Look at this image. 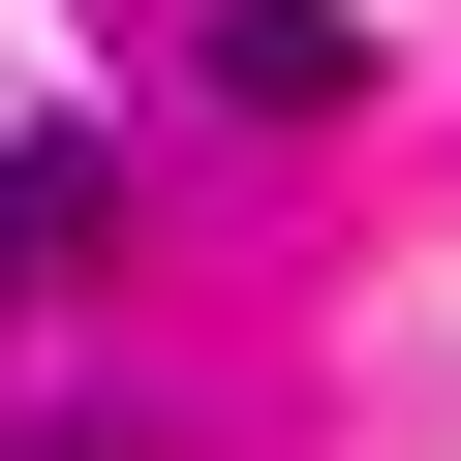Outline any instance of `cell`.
I'll return each instance as SVG.
<instances>
[{
    "label": "cell",
    "mask_w": 461,
    "mask_h": 461,
    "mask_svg": "<svg viewBox=\"0 0 461 461\" xmlns=\"http://www.w3.org/2000/svg\"><path fill=\"white\" fill-rule=\"evenodd\" d=\"M93 247H123V185H93V154H62V123H32V154H0V339H32V308H62V277H93Z\"/></svg>",
    "instance_id": "obj_2"
},
{
    "label": "cell",
    "mask_w": 461,
    "mask_h": 461,
    "mask_svg": "<svg viewBox=\"0 0 461 461\" xmlns=\"http://www.w3.org/2000/svg\"><path fill=\"white\" fill-rule=\"evenodd\" d=\"M185 93H247V123H369V32H339V0H215Z\"/></svg>",
    "instance_id": "obj_1"
},
{
    "label": "cell",
    "mask_w": 461,
    "mask_h": 461,
    "mask_svg": "<svg viewBox=\"0 0 461 461\" xmlns=\"http://www.w3.org/2000/svg\"><path fill=\"white\" fill-rule=\"evenodd\" d=\"M32 461H123V430H32Z\"/></svg>",
    "instance_id": "obj_3"
}]
</instances>
